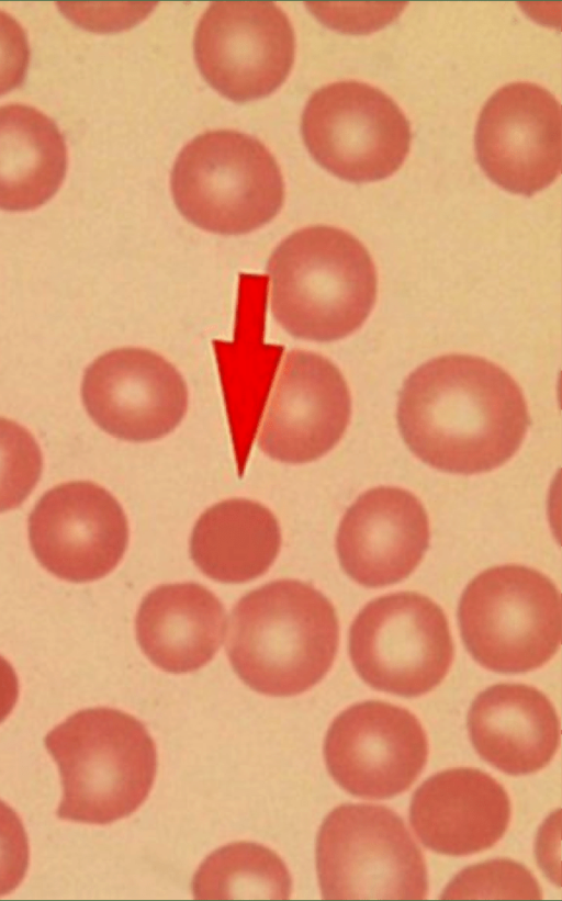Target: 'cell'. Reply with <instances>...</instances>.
Returning a JSON list of instances; mask_svg holds the SVG:
<instances>
[{"label":"cell","instance_id":"1","mask_svg":"<svg viewBox=\"0 0 562 901\" xmlns=\"http://www.w3.org/2000/svg\"><path fill=\"white\" fill-rule=\"evenodd\" d=\"M396 417L418 459L457 474L488 472L507 462L530 424L524 393L504 369L456 353L434 358L408 375Z\"/></svg>","mask_w":562,"mask_h":901},{"label":"cell","instance_id":"2","mask_svg":"<svg viewBox=\"0 0 562 901\" xmlns=\"http://www.w3.org/2000/svg\"><path fill=\"white\" fill-rule=\"evenodd\" d=\"M338 644L339 623L331 602L307 583L279 579L236 604L226 650L233 669L252 690L290 697L324 678Z\"/></svg>","mask_w":562,"mask_h":901},{"label":"cell","instance_id":"3","mask_svg":"<svg viewBox=\"0 0 562 901\" xmlns=\"http://www.w3.org/2000/svg\"><path fill=\"white\" fill-rule=\"evenodd\" d=\"M267 273L272 316L299 339H342L362 326L376 301V269L369 251L338 227L292 233L272 251Z\"/></svg>","mask_w":562,"mask_h":901},{"label":"cell","instance_id":"4","mask_svg":"<svg viewBox=\"0 0 562 901\" xmlns=\"http://www.w3.org/2000/svg\"><path fill=\"white\" fill-rule=\"evenodd\" d=\"M44 743L60 773V819L109 824L135 812L153 788L155 742L146 727L124 711H77L50 730Z\"/></svg>","mask_w":562,"mask_h":901},{"label":"cell","instance_id":"5","mask_svg":"<svg viewBox=\"0 0 562 901\" xmlns=\"http://www.w3.org/2000/svg\"><path fill=\"white\" fill-rule=\"evenodd\" d=\"M170 184L182 216L220 235L248 234L266 225L284 201L283 177L269 149L229 129L189 142L175 161Z\"/></svg>","mask_w":562,"mask_h":901},{"label":"cell","instance_id":"6","mask_svg":"<svg viewBox=\"0 0 562 901\" xmlns=\"http://www.w3.org/2000/svg\"><path fill=\"white\" fill-rule=\"evenodd\" d=\"M458 619L469 653L494 672L539 668L560 646L559 590L527 566L501 565L480 573L461 596Z\"/></svg>","mask_w":562,"mask_h":901},{"label":"cell","instance_id":"7","mask_svg":"<svg viewBox=\"0 0 562 901\" xmlns=\"http://www.w3.org/2000/svg\"><path fill=\"white\" fill-rule=\"evenodd\" d=\"M324 899H425L427 867L402 818L374 804H341L316 838Z\"/></svg>","mask_w":562,"mask_h":901},{"label":"cell","instance_id":"8","mask_svg":"<svg viewBox=\"0 0 562 901\" xmlns=\"http://www.w3.org/2000/svg\"><path fill=\"white\" fill-rule=\"evenodd\" d=\"M453 654L443 610L414 592L371 600L349 631V655L361 679L402 697H418L438 686Z\"/></svg>","mask_w":562,"mask_h":901},{"label":"cell","instance_id":"9","mask_svg":"<svg viewBox=\"0 0 562 901\" xmlns=\"http://www.w3.org/2000/svg\"><path fill=\"white\" fill-rule=\"evenodd\" d=\"M312 157L350 182L386 179L403 165L411 125L382 90L355 80L322 87L308 99L301 122Z\"/></svg>","mask_w":562,"mask_h":901},{"label":"cell","instance_id":"10","mask_svg":"<svg viewBox=\"0 0 562 901\" xmlns=\"http://www.w3.org/2000/svg\"><path fill=\"white\" fill-rule=\"evenodd\" d=\"M203 78L225 98H265L288 78L295 37L288 15L272 2H214L201 16L193 41Z\"/></svg>","mask_w":562,"mask_h":901},{"label":"cell","instance_id":"11","mask_svg":"<svg viewBox=\"0 0 562 901\" xmlns=\"http://www.w3.org/2000/svg\"><path fill=\"white\" fill-rule=\"evenodd\" d=\"M324 758L349 793L386 799L407 790L428 758L427 734L409 710L381 700L355 703L331 722Z\"/></svg>","mask_w":562,"mask_h":901},{"label":"cell","instance_id":"12","mask_svg":"<svg viewBox=\"0 0 562 901\" xmlns=\"http://www.w3.org/2000/svg\"><path fill=\"white\" fill-rule=\"evenodd\" d=\"M474 142L477 161L494 183L532 196L560 174V103L539 85L508 83L483 106Z\"/></svg>","mask_w":562,"mask_h":901},{"label":"cell","instance_id":"13","mask_svg":"<svg viewBox=\"0 0 562 901\" xmlns=\"http://www.w3.org/2000/svg\"><path fill=\"white\" fill-rule=\"evenodd\" d=\"M32 551L49 573L72 582L99 579L120 563L128 523L116 498L88 481L46 492L29 517Z\"/></svg>","mask_w":562,"mask_h":901},{"label":"cell","instance_id":"14","mask_svg":"<svg viewBox=\"0 0 562 901\" xmlns=\"http://www.w3.org/2000/svg\"><path fill=\"white\" fill-rule=\"evenodd\" d=\"M81 397L102 430L131 442L170 433L186 416L189 402L178 370L158 353L134 347L98 357L83 374Z\"/></svg>","mask_w":562,"mask_h":901},{"label":"cell","instance_id":"15","mask_svg":"<svg viewBox=\"0 0 562 901\" xmlns=\"http://www.w3.org/2000/svg\"><path fill=\"white\" fill-rule=\"evenodd\" d=\"M350 416V391L339 369L318 353L292 350L280 369L259 447L281 462L315 461L339 442Z\"/></svg>","mask_w":562,"mask_h":901},{"label":"cell","instance_id":"16","mask_svg":"<svg viewBox=\"0 0 562 901\" xmlns=\"http://www.w3.org/2000/svg\"><path fill=\"white\" fill-rule=\"evenodd\" d=\"M428 515L411 492L378 486L345 513L336 538L338 559L355 582L383 587L406 578L429 547Z\"/></svg>","mask_w":562,"mask_h":901},{"label":"cell","instance_id":"17","mask_svg":"<svg viewBox=\"0 0 562 901\" xmlns=\"http://www.w3.org/2000/svg\"><path fill=\"white\" fill-rule=\"evenodd\" d=\"M509 820L506 790L475 768L435 774L416 789L409 806V821L420 842L450 856L492 847L503 837Z\"/></svg>","mask_w":562,"mask_h":901},{"label":"cell","instance_id":"18","mask_svg":"<svg viewBox=\"0 0 562 901\" xmlns=\"http://www.w3.org/2000/svg\"><path fill=\"white\" fill-rule=\"evenodd\" d=\"M468 730L484 761L515 776L542 769L559 747L553 703L525 684H496L481 691L470 707Z\"/></svg>","mask_w":562,"mask_h":901},{"label":"cell","instance_id":"19","mask_svg":"<svg viewBox=\"0 0 562 901\" xmlns=\"http://www.w3.org/2000/svg\"><path fill=\"white\" fill-rule=\"evenodd\" d=\"M225 610L220 599L195 583L167 584L142 600L135 621L137 642L162 671H198L221 647Z\"/></svg>","mask_w":562,"mask_h":901},{"label":"cell","instance_id":"20","mask_svg":"<svg viewBox=\"0 0 562 901\" xmlns=\"http://www.w3.org/2000/svg\"><path fill=\"white\" fill-rule=\"evenodd\" d=\"M281 541L279 522L267 507L233 498L200 516L192 530L190 554L207 577L238 584L265 574L277 559Z\"/></svg>","mask_w":562,"mask_h":901},{"label":"cell","instance_id":"21","mask_svg":"<svg viewBox=\"0 0 562 901\" xmlns=\"http://www.w3.org/2000/svg\"><path fill=\"white\" fill-rule=\"evenodd\" d=\"M67 171L56 123L24 104L0 106V209L30 211L50 200Z\"/></svg>","mask_w":562,"mask_h":901},{"label":"cell","instance_id":"22","mask_svg":"<svg viewBox=\"0 0 562 901\" xmlns=\"http://www.w3.org/2000/svg\"><path fill=\"white\" fill-rule=\"evenodd\" d=\"M195 899H289L292 879L270 848L234 842L212 852L192 879Z\"/></svg>","mask_w":562,"mask_h":901},{"label":"cell","instance_id":"23","mask_svg":"<svg viewBox=\"0 0 562 901\" xmlns=\"http://www.w3.org/2000/svg\"><path fill=\"white\" fill-rule=\"evenodd\" d=\"M42 469L43 455L34 436L22 425L0 417V513L22 505Z\"/></svg>","mask_w":562,"mask_h":901},{"label":"cell","instance_id":"24","mask_svg":"<svg viewBox=\"0 0 562 901\" xmlns=\"http://www.w3.org/2000/svg\"><path fill=\"white\" fill-rule=\"evenodd\" d=\"M441 899H541L533 875L510 859H493L460 871L446 887Z\"/></svg>","mask_w":562,"mask_h":901},{"label":"cell","instance_id":"25","mask_svg":"<svg viewBox=\"0 0 562 901\" xmlns=\"http://www.w3.org/2000/svg\"><path fill=\"white\" fill-rule=\"evenodd\" d=\"M29 842L16 812L0 800V897L12 892L29 866Z\"/></svg>","mask_w":562,"mask_h":901},{"label":"cell","instance_id":"26","mask_svg":"<svg viewBox=\"0 0 562 901\" xmlns=\"http://www.w3.org/2000/svg\"><path fill=\"white\" fill-rule=\"evenodd\" d=\"M29 60L25 31L13 16L0 10V95L24 81Z\"/></svg>","mask_w":562,"mask_h":901},{"label":"cell","instance_id":"27","mask_svg":"<svg viewBox=\"0 0 562 901\" xmlns=\"http://www.w3.org/2000/svg\"><path fill=\"white\" fill-rule=\"evenodd\" d=\"M19 697V680L12 665L0 655V723L12 712Z\"/></svg>","mask_w":562,"mask_h":901}]
</instances>
